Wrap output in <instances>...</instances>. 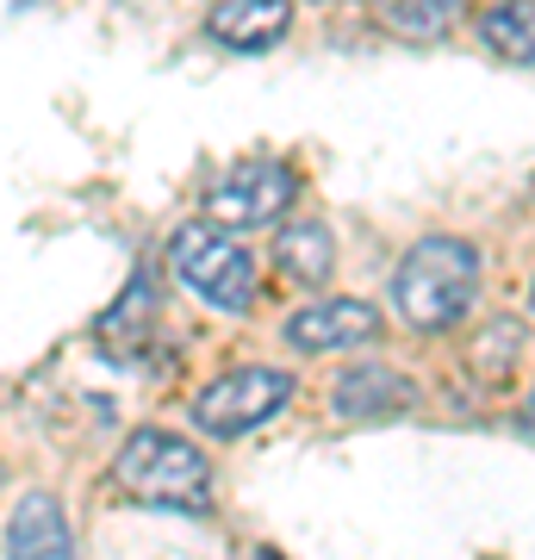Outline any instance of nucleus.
I'll return each mask as SVG.
<instances>
[{"instance_id": "f03ea898", "label": "nucleus", "mask_w": 535, "mask_h": 560, "mask_svg": "<svg viewBox=\"0 0 535 560\" xmlns=\"http://www.w3.org/2000/svg\"><path fill=\"white\" fill-rule=\"evenodd\" d=\"M113 486L125 499L162 504V511H181V517L212 511V467L175 430H131L125 448L113 455Z\"/></svg>"}, {"instance_id": "20e7f679", "label": "nucleus", "mask_w": 535, "mask_h": 560, "mask_svg": "<svg viewBox=\"0 0 535 560\" xmlns=\"http://www.w3.org/2000/svg\"><path fill=\"white\" fill-rule=\"evenodd\" d=\"M287 399H293V374H287V368H261V361H249V368H224L212 386H199L194 423L206 430V436L231 442V436L261 430Z\"/></svg>"}, {"instance_id": "423d86ee", "label": "nucleus", "mask_w": 535, "mask_h": 560, "mask_svg": "<svg viewBox=\"0 0 535 560\" xmlns=\"http://www.w3.org/2000/svg\"><path fill=\"white\" fill-rule=\"evenodd\" d=\"M380 337V312L368 300H317L299 305L287 318V342L305 355H330V349H356V342Z\"/></svg>"}, {"instance_id": "2eb2a0df", "label": "nucleus", "mask_w": 535, "mask_h": 560, "mask_svg": "<svg viewBox=\"0 0 535 560\" xmlns=\"http://www.w3.org/2000/svg\"><path fill=\"white\" fill-rule=\"evenodd\" d=\"M516 430H523V436L535 442V393H530V399H523V411H516Z\"/></svg>"}, {"instance_id": "4468645a", "label": "nucleus", "mask_w": 535, "mask_h": 560, "mask_svg": "<svg viewBox=\"0 0 535 560\" xmlns=\"http://www.w3.org/2000/svg\"><path fill=\"white\" fill-rule=\"evenodd\" d=\"M467 13V0H386V32L393 38H405V44H437L449 25Z\"/></svg>"}, {"instance_id": "f8f14e48", "label": "nucleus", "mask_w": 535, "mask_h": 560, "mask_svg": "<svg viewBox=\"0 0 535 560\" xmlns=\"http://www.w3.org/2000/svg\"><path fill=\"white\" fill-rule=\"evenodd\" d=\"M479 44L492 57L530 69L535 62V0H498V7H486L479 13Z\"/></svg>"}, {"instance_id": "7ed1b4c3", "label": "nucleus", "mask_w": 535, "mask_h": 560, "mask_svg": "<svg viewBox=\"0 0 535 560\" xmlns=\"http://www.w3.org/2000/svg\"><path fill=\"white\" fill-rule=\"evenodd\" d=\"M168 268H175V280L187 293H199V300L219 305V312H249L261 293L256 256L212 219H187L168 237Z\"/></svg>"}, {"instance_id": "9d476101", "label": "nucleus", "mask_w": 535, "mask_h": 560, "mask_svg": "<svg viewBox=\"0 0 535 560\" xmlns=\"http://www.w3.org/2000/svg\"><path fill=\"white\" fill-rule=\"evenodd\" d=\"M156 312H162V287L156 275L143 268V275H131V287L119 293V305L100 318V342L113 349V355H143V342H150V330H156Z\"/></svg>"}, {"instance_id": "0eeeda50", "label": "nucleus", "mask_w": 535, "mask_h": 560, "mask_svg": "<svg viewBox=\"0 0 535 560\" xmlns=\"http://www.w3.org/2000/svg\"><path fill=\"white\" fill-rule=\"evenodd\" d=\"M330 405H337V418H349V423H380V418L411 411L417 386L405 381L398 368H386V361H356V368H342L337 374Z\"/></svg>"}, {"instance_id": "f3484780", "label": "nucleus", "mask_w": 535, "mask_h": 560, "mask_svg": "<svg viewBox=\"0 0 535 560\" xmlns=\"http://www.w3.org/2000/svg\"><path fill=\"white\" fill-rule=\"evenodd\" d=\"M530 300H535V287H530Z\"/></svg>"}, {"instance_id": "f257e3e1", "label": "nucleus", "mask_w": 535, "mask_h": 560, "mask_svg": "<svg viewBox=\"0 0 535 560\" xmlns=\"http://www.w3.org/2000/svg\"><path fill=\"white\" fill-rule=\"evenodd\" d=\"M479 300V249L467 237H417L393 268V312L423 337L455 330Z\"/></svg>"}, {"instance_id": "9b49d317", "label": "nucleus", "mask_w": 535, "mask_h": 560, "mask_svg": "<svg viewBox=\"0 0 535 560\" xmlns=\"http://www.w3.org/2000/svg\"><path fill=\"white\" fill-rule=\"evenodd\" d=\"M275 268L299 287H324L330 268H337V243H330V224L324 219H287L275 231Z\"/></svg>"}, {"instance_id": "1a4fd4ad", "label": "nucleus", "mask_w": 535, "mask_h": 560, "mask_svg": "<svg viewBox=\"0 0 535 560\" xmlns=\"http://www.w3.org/2000/svg\"><path fill=\"white\" fill-rule=\"evenodd\" d=\"M206 32H212L224 50H243V57L275 50V44L293 32V0H219V7L206 13Z\"/></svg>"}, {"instance_id": "ddd939ff", "label": "nucleus", "mask_w": 535, "mask_h": 560, "mask_svg": "<svg viewBox=\"0 0 535 560\" xmlns=\"http://www.w3.org/2000/svg\"><path fill=\"white\" fill-rule=\"evenodd\" d=\"M523 342H530L523 337V318H511V312H504V318H486L474 349H467V368H474L486 386H504L516 374V361H523Z\"/></svg>"}, {"instance_id": "6e6552de", "label": "nucleus", "mask_w": 535, "mask_h": 560, "mask_svg": "<svg viewBox=\"0 0 535 560\" xmlns=\"http://www.w3.org/2000/svg\"><path fill=\"white\" fill-rule=\"evenodd\" d=\"M7 560H75V529L57 492H25L7 517Z\"/></svg>"}, {"instance_id": "39448f33", "label": "nucleus", "mask_w": 535, "mask_h": 560, "mask_svg": "<svg viewBox=\"0 0 535 560\" xmlns=\"http://www.w3.org/2000/svg\"><path fill=\"white\" fill-rule=\"evenodd\" d=\"M293 200H299L293 168H280V162H231V168H219L206 180L199 219L224 224V231H256V224H275Z\"/></svg>"}, {"instance_id": "dca6fc26", "label": "nucleus", "mask_w": 535, "mask_h": 560, "mask_svg": "<svg viewBox=\"0 0 535 560\" xmlns=\"http://www.w3.org/2000/svg\"><path fill=\"white\" fill-rule=\"evenodd\" d=\"M256 560H287V555H280V548H261V555Z\"/></svg>"}]
</instances>
